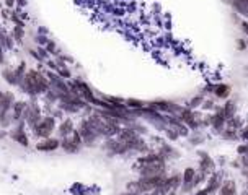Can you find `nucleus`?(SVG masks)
Wrapping results in <instances>:
<instances>
[{"instance_id": "obj_4", "label": "nucleus", "mask_w": 248, "mask_h": 195, "mask_svg": "<svg viewBox=\"0 0 248 195\" xmlns=\"http://www.w3.org/2000/svg\"><path fill=\"white\" fill-rule=\"evenodd\" d=\"M193 177H194V171H193V169H186V172H185V182H186V184L191 182Z\"/></svg>"}, {"instance_id": "obj_6", "label": "nucleus", "mask_w": 248, "mask_h": 195, "mask_svg": "<svg viewBox=\"0 0 248 195\" xmlns=\"http://www.w3.org/2000/svg\"><path fill=\"white\" fill-rule=\"evenodd\" d=\"M242 26H243V31L248 34V23H246V21H243V23H242Z\"/></svg>"}, {"instance_id": "obj_5", "label": "nucleus", "mask_w": 248, "mask_h": 195, "mask_svg": "<svg viewBox=\"0 0 248 195\" xmlns=\"http://www.w3.org/2000/svg\"><path fill=\"white\" fill-rule=\"evenodd\" d=\"M232 109H233V106H232V103H229V104H227V107H225V112H227V114L230 115V114H232Z\"/></svg>"}, {"instance_id": "obj_1", "label": "nucleus", "mask_w": 248, "mask_h": 195, "mask_svg": "<svg viewBox=\"0 0 248 195\" xmlns=\"http://www.w3.org/2000/svg\"><path fill=\"white\" fill-rule=\"evenodd\" d=\"M52 119H47V120H44L42 122V125L39 127V133L41 135H47L49 132H51V128H52Z\"/></svg>"}, {"instance_id": "obj_3", "label": "nucleus", "mask_w": 248, "mask_h": 195, "mask_svg": "<svg viewBox=\"0 0 248 195\" xmlns=\"http://www.w3.org/2000/svg\"><path fill=\"white\" fill-rule=\"evenodd\" d=\"M216 90H217L216 91L217 96H227L229 95V88H227V86H217Z\"/></svg>"}, {"instance_id": "obj_7", "label": "nucleus", "mask_w": 248, "mask_h": 195, "mask_svg": "<svg viewBox=\"0 0 248 195\" xmlns=\"http://www.w3.org/2000/svg\"><path fill=\"white\" fill-rule=\"evenodd\" d=\"M243 137H245V138H248V132H245V135H243Z\"/></svg>"}, {"instance_id": "obj_2", "label": "nucleus", "mask_w": 248, "mask_h": 195, "mask_svg": "<svg viewBox=\"0 0 248 195\" xmlns=\"http://www.w3.org/2000/svg\"><path fill=\"white\" fill-rule=\"evenodd\" d=\"M221 195H235V187H233V184H227V185H224L222 187V192H221Z\"/></svg>"}]
</instances>
